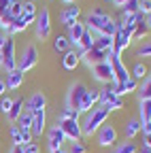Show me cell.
Segmentation results:
<instances>
[{
  "label": "cell",
  "mask_w": 151,
  "mask_h": 153,
  "mask_svg": "<svg viewBox=\"0 0 151 153\" xmlns=\"http://www.w3.org/2000/svg\"><path fill=\"white\" fill-rule=\"evenodd\" d=\"M143 147L151 149V134H143Z\"/></svg>",
  "instance_id": "cell-48"
},
{
  "label": "cell",
  "mask_w": 151,
  "mask_h": 153,
  "mask_svg": "<svg viewBox=\"0 0 151 153\" xmlns=\"http://www.w3.org/2000/svg\"><path fill=\"white\" fill-rule=\"evenodd\" d=\"M81 64V55H79V51L77 49H68L66 53H64V57H62V66H64V70H74Z\"/></svg>",
  "instance_id": "cell-19"
},
{
  "label": "cell",
  "mask_w": 151,
  "mask_h": 153,
  "mask_svg": "<svg viewBox=\"0 0 151 153\" xmlns=\"http://www.w3.org/2000/svg\"><path fill=\"white\" fill-rule=\"evenodd\" d=\"M91 47H94V32L85 30V34L81 36V41H79V45H77V51L83 53V51H87V49H91Z\"/></svg>",
  "instance_id": "cell-26"
},
{
  "label": "cell",
  "mask_w": 151,
  "mask_h": 153,
  "mask_svg": "<svg viewBox=\"0 0 151 153\" xmlns=\"http://www.w3.org/2000/svg\"><path fill=\"white\" fill-rule=\"evenodd\" d=\"M109 64H111V68H113V83H123V81L130 79L128 66L123 64L121 57H117V55L111 53V55H109Z\"/></svg>",
  "instance_id": "cell-10"
},
{
  "label": "cell",
  "mask_w": 151,
  "mask_h": 153,
  "mask_svg": "<svg viewBox=\"0 0 151 153\" xmlns=\"http://www.w3.org/2000/svg\"><path fill=\"white\" fill-rule=\"evenodd\" d=\"M136 55L138 57H151V41H143L136 49Z\"/></svg>",
  "instance_id": "cell-37"
},
{
  "label": "cell",
  "mask_w": 151,
  "mask_h": 153,
  "mask_svg": "<svg viewBox=\"0 0 151 153\" xmlns=\"http://www.w3.org/2000/svg\"><path fill=\"white\" fill-rule=\"evenodd\" d=\"M89 72H91V79L98 81V83H104V85H111L113 83V68H111L109 60L106 62H100L96 66H91Z\"/></svg>",
  "instance_id": "cell-9"
},
{
  "label": "cell",
  "mask_w": 151,
  "mask_h": 153,
  "mask_svg": "<svg viewBox=\"0 0 151 153\" xmlns=\"http://www.w3.org/2000/svg\"><path fill=\"white\" fill-rule=\"evenodd\" d=\"M68 153H87V147L83 140H74V143H68Z\"/></svg>",
  "instance_id": "cell-38"
},
{
  "label": "cell",
  "mask_w": 151,
  "mask_h": 153,
  "mask_svg": "<svg viewBox=\"0 0 151 153\" xmlns=\"http://www.w3.org/2000/svg\"><path fill=\"white\" fill-rule=\"evenodd\" d=\"M83 24H85V28H87L89 32H94V36H96V34L113 36V34L117 32V22H115V19H113L104 9H100V7H94V9L85 15Z\"/></svg>",
  "instance_id": "cell-1"
},
{
  "label": "cell",
  "mask_w": 151,
  "mask_h": 153,
  "mask_svg": "<svg viewBox=\"0 0 151 153\" xmlns=\"http://www.w3.org/2000/svg\"><path fill=\"white\" fill-rule=\"evenodd\" d=\"M85 94H87V85L85 83H81V81L72 83L70 89H68V94H66V106L72 108V111H79V106H81V102L85 98Z\"/></svg>",
  "instance_id": "cell-6"
},
{
  "label": "cell",
  "mask_w": 151,
  "mask_h": 153,
  "mask_svg": "<svg viewBox=\"0 0 151 153\" xmlns=\"http://www.w3.org/2000/svg\"><path fill=\"white\" fill-rule=\"evenodd\" d=\"M94 47L104 51V53H113V36L96 34V36H94Z\"/></svg>",
  "instance_id": "cell-20"
},
{
  "label": "cell",
  "mask_w": 151,
  "mask_h": 153,
  "mask_svg": "<svg viewBox=\"0 0 151 153\" xmlns=\"http://www.w3.org/2000/svg\"><path fill=\"white\" fill-rule=\"evenodd\" d=\"M104 108H109V113H113V111H121L123 108V98H121V96H117V98H113Z\"/></svg>",
  "instance_id": "cell-39"
},
{
  "label": "cell",
  "mask_w": 151,
  "mask_h": 153,
  "mask_svg": "<svg viewBox=\"0 0 151 153\" xmlns=\"http://www.w3.org/2000/svg\"><path fill=\"white\" fill-rule=\"evenodd\" d=\"M98 100H100V89H87L85 98H83V102H81V106H79V113H81V115L89 113L94 106L98 104Z\"/></svg>",
  "instance_id": "cell-17"
},
{
  "label": "cell",
  "mask_w": 151,
  "mask_h": 153,
  "mask_svg": "<svg viewBox=\"0 0 151 153\" xmlns=\"http://www.w3.org/2000/svg\"><path fill=\"white\" fill-rule=\"evenodd\" d=\"M113 98H117V94L113 91V83H111V85H104V87L100 89V100H98V104H100V106H106Z\"/></svg>",
  "instance_id": "cell-24"
},
{
  "label": "cell",
  "mask_w": 151,
  "mask_h": 153,
  "mask_svg": "<svg viewBox=\"0 0 151 153\" xmlns=\"http://www.w3.org/2000/svg\"><path fill=\"white\" fill-rule=\"evenodd\" d=\"M145 24H147V26H149V30H151V13L145 17Z\"/></svg>",
  "instance_id": "cell-52"
},
{
  "label": "cell",
  "mask_w": 151,
  "mask_h": 153,
  "mask_svg": "<svg viewBox=\"0 0 151 153\" xmlns=\"http://www.w3.org/2000/svg\"><path fill=\"white\" fill-rule=\"evenodd\" d=\"M123 134H126V140H134L141 134V121L138 119H128L126 126H123Z\"/></svg>",
  "instance_id": "cell-21"
},
{
  "label": "cell",
  "mask_w": 151,
  "mask_h": 153,
  "mask_svg": "<svg viewBox=\"0 0 151 153\" xmlns=\"http://www.w3.org/2000/svg\"><path fill=\"white\" fill-rule=\"evenodd\" d=\"M9 13L17 19V17H19V15L24 13V2H22V0H15V2L11 4V9H9Z\"/></svg>",
  "instance_id": "cell-40"
},
{
  "label": "cell",
  "mask_w": 151,
  "mask_h": 153,
  "mask_svg": "<svg viewBox=\"0 0 151 153\" xmlns=\"http://www.w3.org/2000/svg\"><path fill=\"white\" fill-rule=\"evenodd\" d=\"M13 22H15V17L9 11H0V32H9Z\"/></svg>",
  "instance_id": "cell-29"
},
{
  "label": "cell",
  "mask_w": 151,
  "mask_h": 153,
  "mask_svg": "<svg viewBox=\"0 0 151 153\" xmlns=\"http://www.w3.org/2000/svg\"><path fill=\"white\" fill-rule=\"evenodd\" d=\"M4 91H7V83L4 79H0V96H4Z\"/></svg>",
  "instance_id": "cell-50"
},
{
  "label": "cell",
  "mask_w": 151,
  "mask_h": 153,
  "mask_svg": "<svg viewBox=\"0 0 151 153\" xmlns=\"http://www.w3.org/2000/svg\"><path fill=\"white\" fill-rule=\"evenodd\" d=\"M113 2V7H117V9H123L126 4H128V0H111Z\"/></svg>",
  "instance_id": "cell-47"
},
{
  "label": "cell",
  "mask_w": 151,
  "mask_h": 153,
  "mask_svg": "<svg viewBox=\"0 0 151 153\" xmlns=\"http://www.w3.org/2000/svg\"><path fill=\"white\" fill-rule=\"evenodd\" d=\"M0 66L4 72H11L17 68V49H15V38L7 36V43L0 51Z\"/></svg>",
  "instance_id": "cell-3"
},
{
  "label": "cell",
  "mask_w": 151,
  "mask_h": 153,
  "mask_svg": "<svg viewBox=\"0 0 151 153\" xmlns=\"http://www.w3.org/2000/svg\"><path fill=\"white\" fill-rule=\"evenodd\" d=\"M24 72L19 70V68H15V70H11V72H7V79H4V83H7V89H19L22 85H24Z\"/></svg>",
  "instance_id": "cell-18"
},
{
  "label": "cell",
  "mask_w": 151,
  "mask_h": 153,
  "mask_svg": "<svg viewBox=\"0 0 151 153\" xmlns=\"http://www.w3.org/2000/svg\"><path fill=\"white\" fill-rule=\"evenodd\" d=\"M15 123H17V128H19L22 132H30L32 130V115L30 113H22L19 119H17Z\"/></svg>",
  "instance_id": "cell-28"
},
{
  "label": "cell",
  "mask_w": 151,
  "mask_h": 153,
  "mask_svg": "<svg viewBox=\"0 0 151 153\" xmlns=\"http://www.w3.org/2000/svg\"><path fill=\"white\" fill-rule=\"evenodd\" d=\"M141 13L147 17L151 13V0H141Z\"/></svg>",
  "instance_id": "cell-43"
},
{
  "label": "cell",
  "mask_w": 151,
  "mask_h": 153,
  "mask_svg": "<svg viewBox=\"0 0 151 153\" xmlns=\"http://www.w3.org/2000/svg\"><path fill=\"white\" fill-rule=\"evenodd\" d=\"M141 132H143V134H151V121L141 123Z\"/></svg>",
  "instance_id": "cell-46"
},
{
  "label": "cell",
  "mask_w": 151,
  "mask_h": 153,
  "mask_svg": "<svg viewBox=\"0 0 151 153\" xmlns=\"http://www.w3.org/2000/svg\"><path fill=\"white\" fill-rule=\"evenodd\" d=\"M85 24L83 22H74V24H70L68 26V34H66V38H68V43L72 45V47H77L79 45V41H81V36L85 34Z\"/></svg>",
  "instance_id": "cell-16"
},
{
  "label": "cell",
  "mask_w": 151,
  "mask_h": 153,
  "mask_svg": "<svg viewBox=\"0 0 151 153\" xmlns=\"http://www.w3.org/2000/svg\"><path fill=\"white\" fill-rule=\"evenodd\" d=\"M79 55H81V62L91 68V66H96V64H100V62H106L111 53H104V51H100V49H96V47H91V49H87V51H83V53H79Z\"/></svg>",
  "instance_id": "cell-11"
},
{
  "label": "cell",
  "mask_w": 151,
  "mask_h": 153,
  "mask_svg": "<svg viewBox=\"0 0 151 153\" xmlns=\"http://www.w3.org/2000/svg\"><path fill=\"white\" fill-rule=\"evenodd\" d=\"M26 28H28V26L22 22L19 17H17L15 22L11 24V28H9V36H15V34H19V32H26Z\"/></svg>",
  "instance_id": "cell-35"
},
{
  "label": "cell",
  "mask_w": 151,
  "mask_h": 153,
  "mask_svg": "<svg viewBox=\"0 0 151 153\" xmlns=\"http://www.w3.org/2000/svg\"><path fill=\"white\" fill-rule=\"evenodd\" d=\"M138 96H141V100H151V74L145 76L143 85L138 87Z\"/></svg>",
  "instance_id": "cell-31"
},
{
  "label": "cell",
  "mask_w": 151,
  "mask_h": 153,
  "mask_svg": "<svg viewBox=\"0 0 151 153\" xmlns=\"http://www.w3.org/2000/svg\"><path fill=\"white\" fill-rule=\"evenodd\" d=\"M51 153H68V149H66V147H62V149H55V151H51Z\"/></svg>",
  "instance_id": "cell-53"
},
{
  "label": "cell",
  "mask_w": 151,
  "mask_h": 153,
  "mask_svg": "<svg viewBox=\"0 0 151 153\" xmlns=\"http://www.w3.org/2000/svg\"><path fill=\"white\" fill-rule=\"evenodd\" d=\"M111 153H138V145L134 140H126V143L115 145V149H113Z\"/></svg>",
  "instance_id": "cell-25"
},
{
  "label": "cell",
  "mask_w": 151,
  "mask_h": 153,
  "mask_svg": "<svg viewBox=\"0 0 151 153\" xmlns=\"http://www.w3.org/2000/svg\"><path fill=\"white\" fill-rule=\"evenodd\" d=\"M4 43H7V34H4V32H0V51H2Z\"/></svg>",
  "instance_id": "cell-49"
},
{
  "label": "cell",
  "mask_w": 151,
  "mask_h": 153,
  "mask_svg": "<svg viewBox=\"0 0 151 153\" xmlns=\"http://www.w3.org/2000/svg\"><path fill=\"white\" fill-rule=\"evenodd\" d=\"M15 0H0V11H9Z\"/></svg>",
  "instance_id": "cell-45"
},
{
  "label": "cell",
  "mask_w": 151,
  "mask_h": 153,
  "mask_svg": "<svg viewBox=\"0 0 151 153\" xmlns=\"http://www.w3.org/2000/svg\"><path fill=\"white\" fill-rule=\"evenodd\" d=\"M32 2H34V0H32Z\"/></svg>",
  "instance_id": "cell-55"
},
{
  "label": "cell",
  "mask_w": 151,
  "mask_h": 153,
  "mask_svg": "<svg viewBox=\"0 0 151 153\" xmlns=\"http://www.w3.org/2000/svg\"><path fill=\"white\" fill-rule=\"evenodd\" d=\"M119 138V132L115 126H111V123H104L98 132H96V143L100 147H111V145H115Z\"/></svg>",
  "instance_id": "cell-8"
},
{
  "label": "cell",
  "mask_w": 151,
  "mask_h": 153,
  "mask_svg": "<svg viewBox=\"0 0 151 153\" xmlns=\"http://www.w3.org/2000/svg\"><path fill=\"white\" fill-rule=\"evenodd\" d=\"M106 2H111V0H106Z\"/></svg>",
  "instance_id": "cell-54"
},
{
  "label": "cell",
  "mask_w": 151,
  "mask_h": 153,
  "mask_svg": "<svg viewBox=\"0 0 151 153\" xmlns=\"http://www.w3.org/2000/svg\"><path fill=\"white\" fill-rule=\"evenodd\" d=\"M9 136H11L13 145H17V147H24V134H22V130L17 128V126H9Z\"/></svg>",
  "instance_id": "cell-30"
},
{
  "label": "cell",
  "mask_w": 151,
  "mask_h": 153,
  "mask_svg": "<svg viewBox=\"0 0 151 153\" xmlns=\"http://www.w3.org/2000/svg\"><path fill=\"white\" fill-rule=\"evenodd\" d=\"M24 13H28V15H36L39 13V9H36V4L32 2V0H28V2H24ZM22 17V15H19Z\"/></svg>",
  "instance_id": "cell-42"
},
{
  "label": "cell",
  "mask_w": 151,
  "mask_h": 153,
  "mask_svg": "<svg viewBox=\"0 0 151 153\" xmlns=\"http://www.w3.org/2000/svg\"><path fill=\"white\" fill-rule=\"evenodd\" d=\"M123 17L126 15H134V13H141V0H128V4L121 9Z\"/></svg>",
  "instance_id": "cell-33"
},
{
  "label": "cell",
  "mask_w": 151,
  "mask_h": 153,
  "mask_svg": "<svg viewBox=\"0 0 151 153\" xmlns=\"http://www.w3.org/2000/svg\"><path fill=\"white\" fill-rule=\"evenodd\" d=\"M109 117H111V113H109V108H104V106H100V104H96L89 113H85L83 115V119L79 121L81 123V132H83V136H94L106 121H109Z\"/></svg>",
  "instance_id": "cell-2"
},
{
  "label": "cell",
  "mask_w": 151,
  "mask_h": 153,
  "mask_svg": "<svg viewBox=\"0 0 151 153\" xmlns=\"http://www.w3.org/2000/svg\"><path fill=\"white\" fill-rule=\"evenodd\" d=\"M24 153H41V149L36 143H28V145H24Z\"/></svg>",
  "instance_id": "cell-44"
},
{
  "label": "cell",
  "mask_w": 151,
  "mask_h": 153,
  "mask_svg": "<svg viewBox=\"0 0 151 153\" xmlns=\"http://www.w3.org/2000/svg\"><path fill=\"white\" fill-rule=\"evenodd\" d=\"M34 32H36V38H39V41H47L51 36V13H49V9L39 11L36 22H34Z\"/></svg>",
  "instance_id": "cell-5"
},
{
  "label": "cell",
  "mask_w": 151,
  "mask_h": 153,
  "mask_svg": "<svg viewBox=\"0 0 151 153\" xmlns=\"http://www.w3.org/2000/svg\"><path fill=\"white\" fill-rule=\"evenodd\" d=\"M45 126H47V111L41 108V111H34L32 113V136H43L45 132Z\"/></svg>",
  "instance_id": "cell-14"
},
{
  "label": "cell",
  "mask_w": 151,
  "mask_h": 153,
  "mask_svg": "<svg viewBox=\"0 0 151 153\" xmlns=\"http://www.w3.org/2000/svg\"><path fill=\"white\" fill-rule=\"evenodd\" d=\"M47 106V96L43 94V91H34L30 98L24 102V113H34V111H41V108H45Z\"/></svg>",
  "instance_id": "cell-12"
},
{
  "label": "cell",
  "mask_w": 151,
  "mask_h": 153,
  "mask_svg": "<svg viewBox=\"0 0 151 153\" xmlns=\"http://www.w3.org/2000/svg\"><path fill=\"white\" fill-rule=\"evenodd\" d=\"M79 17H81V7L77 4H70V7H64V11L60 13V24L62 26H70L74 22H79Z\"/></svg>",
  "instance_id": "cell-15"
},
{
  "label": "cell",
  "mask_w": 151,
  "mask_h": 153,
  "mask_svg": "<svg viewBox=\"0 0 151 153\" xmlns=\"http://www.w3.org/2000/svg\"><path fill=\"white\" fill-rule=\"evenodd\" d=\"M36 64H39V49H36V45H26L22 51V57H17V68L26 74Z\"/></svg>",
  "instance_id": "cell-4"
},
{
  "label": "cell",
  "mask_w": 151,
  "mask_h": 153,
  "mask_svg": "<svg viewBox=\"0 0 151 153\" xmlns=\"http://www.w3.org/2000/svg\"><path fill=\"white\" fill-rule=\"evenodd\" d=\"M149 34V26L143 22V24H136L134 28V34H132V41H143V38Z\"/></svg>",
  "instance_id": "cell-34"
},
{
  "label": "cell",
  "mask_w": 151,
  "mask_h": 153,
  "mask_svg": "<svg viewBox=\"0 0 151 153\" xmlns=\"http://www.w3.org/2000/svg\"><path fill=\"white\" fill-rule=\"evenodd\" d=\"M22 113H24V98H13V106H11L9 115H7V119H9L11 123H15L17 119H19Z\"/></svg>",
  "instance_id": "cell-22"
},
{
  "label": "cell",
  "mask_w": 151,
  "mask_h": 153,
  "mask_svg": "<svg viewBox=\"0 0 151 153\" xmlns=\"http://www.w3.org/2000/svg\"><path fill=\"white\" fill-rule=\"evenodd\" d=\"M138 121H141V123L151 121V100H141V106H138Z\"/></svg>",
  "instance_id": "cell-23"
},
{
  "label": "cell",
  "mask_w": 151,
  "mask_h": 153,
  "mask_svg": "<svg viewBox=\"0 0 151 153\" xmlns=\"http://www.w3.org/2000/svg\"><path fill=\"white\" fill-rule=\"evenodd\" d=\"M11 106H13V98H9V96H2V100H0V108H2L4 115H9Z\"/></svg>",
  "instance_id": "cell-41"
},
{
  "label": "cell",
  "mask_w": 151,
  "mask_h": 153,
  "mask_svg": "<svg viewBox=\"0 0 151 153\" xmlns=\"http://www.w3.org/2000/svg\"><path fill=\"white\" fill-rule=\"evenodd\" d=\"M60 119H72V121H79L81 119V113L79 111H72V108H62V115H60Z\"/></svg>",
  "instance_id": "cell-36"
},
{
  "label": "cell",
  "mask_w": 151,
  "mask_h": 153,
  "mask_svg": "<svg viewBox=\"0 0 151 153\" xmlns=\"http://www.w3.org/2000/svg\"><path fill=\"white\" fill-rule=\"evenodd\" d=\"M145 74H147V66L143 64V62H136L134 66H132V70H130V76L132 79H145Z\"/></svg>",
  "instance_id": "cell-32"
},
{
  "label": "cell",
  "mask_w": 151,
  "mask_h": 153,
  "mask_svg": "<svg viewBox=\"0 0 151 153\" xmlns=\"http://www.w3.org/2000/svg\"><path fill=\"white\" fill-rule=\"evenodd\" d=\"M58 128L64 132V136H66L68 143L81 140V136H83L81 123H79V121H72V119H58Z\"/></svg>",
  "instance_id": "cell-7"
},
{
  "label": "cell",
  "mask_w": 151,
  "mask_h": 153,
  "mask_svg": "<svg viewBox=\"0 0 151 153\" xmlns=\"http://www.w3.org/2000/svg\"><path fill=\"white\" fill-rule=\"evenodd\" d=\"M53 49H55V53H66V51L70 49L68 38H66L64 34H58V36L53 38Z\"/></svg>",
  "instance_id": "cell-27"
},
{
  "label": "cell",
  "mask_w": 151,
  "mask_h": 153,
  "mask_svg": "<svg viewBox=\"0 0 151 153\" xmlns=\"http://www.w3.org/2000/svg\"><path fill=\"white\" fill-rule=\"evenodd\" d=\"M138 153H151V149H149V147H143V145H141V149H138Z\"/></svg>",
  "instance_id": "cell-51"
},
{
  "label": "cell",
  "mask_w": 151,
  "mask_h": 153,
  "mask_svg": "<svg viewBox=\"0 0 151 153\" xmlns=\"http://www.w3.org/2000/svg\"><path fill=\"white\" fill-rule=\"evenodd\" d=\"M66 143V136H64V132L58 128V126H53L47 130V147L49 151H55V149H62Z\"/></svg>",
  "instance_id": "cell-13"
}]
</instances>
